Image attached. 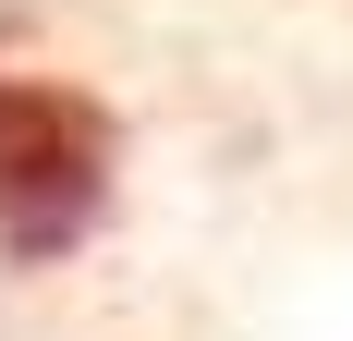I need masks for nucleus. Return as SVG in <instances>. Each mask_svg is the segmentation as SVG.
Masks as SVG:
<instances>
[{
	"label": "nucleus",
	"instance_id": "nucleus-1",
	"mask_svg": "<svg viewBox=\"0 0 353 341\" xmlns=\"http://www.w3.org/2000/svg\"><path fill=\"white\" fill-rule=\"evenodd\" d=\"M110 146H122V122L85 86L0 73V232H12V256H49V244H73L98 220Z\"/></svg>",
	"mask_w": 353,
	"mask_h": 341
}]
</instances>
